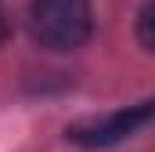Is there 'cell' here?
Masks as SVG:
<instances>
[{
	"instance_id": "obj_3",
	"label": "cell",
	"mask_w": 155,
	"mask_h": 152,
	"mask_svg": "<svg viewBox=\"0 0 155 152\" xmlns=\"http://www.w3.org/2000/svg\"><path fill=\"white\" fill-rule=\"evenodd\" d=\"M137 40L155 54V4H148V7L137 15Z\"/></svg>"
},
{
	"instance_id": "obj_1",
	"label": "cell",
	"mask_w": 155,
	"mask_h": 152,
	"mask_svg": "<svg viewBox=\"0 0 155 152\" xmlns=\"http://www.w3.org/2000/svg\"><path fill=\"white\" fill-rule=\"evenodd\" d=\"M29 33L47 51H76L94 33L90 0H33Z\"/></svg>"
},
{
	"instance_id": "obj_4",
	"label": "cell",
	"mask_w": 155,
	"mask_h": 152,
	"mask_svg": "<svg viewBox=\"0 0 155 152\" xmlns=\"http://www.w3.org/2000/svg\"><path fill=\"white\" fill-rule=\"evenodd\" d=\"M7 33H11V26H7V15H4V7H0V47H4Z\"/></svg>"
},
{
	"instance_id": "obj_2",
	"label": "cell",
	"mask_w": 155,
	"mask_h": 152,
	"mask_svg": "<svg viewBox=\"0 0 155 152\" xmlns=\"http://www.w3.org/2000/svg\"><path fill=\"white\" fill-rule=\"evenodd\" d=\"M152 119H155V98H148V102L126 105L119 112H108L101 119H87V123L69 127V141H76L83 149H108V145L134 138L137 130H144Z\"/></svg>"
}]
</instances>
